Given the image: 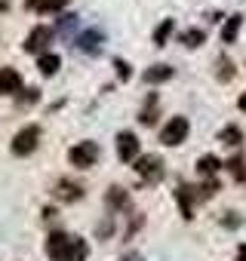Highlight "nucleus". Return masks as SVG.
Wrapping results in <instances>:
<instances>
[{"label": "nucleus", "instance_id": "f257e3e1", "mask_svg": "<svg viewBox=\"0 0 246 261\" xmlns=\"http://www.w3.org/2000/svg\"><path fill=\"white\" fill-rule=\"evenodd\" d=\"M46 252H50L53 261H83L86 258V243L80 237H68V233L56 230L46 240Z\"/></svg>", "mask_w": 246, "mask_h": 261}, {"label": "nucleus", "instance_id": "f03ea898", "mask_svg": "<svg viewBox=\"0 0 246 261\" xmlns=\"http://www.w3.org/2000/svg\"><path fill=\"white\" fill-rule=\"evenodd\" d=\"M68 160H71V166H77V169H89V166L99 160V145L80 142V145H74V148L68 151Z\"/></svg>", "mask_w": 246, "mask_h": 261}, {"label": "nucleus", "instance_id": "7ed1b4c3", "mask_svg": "<svg viewBox=\"0 0 246 261\" xmlns=\"http://www.w3.org/2000/svg\"><path fill=\"white\" fill-rule=\"evenodd\" d=\"M37 142H40V129L37 126H25L22 133H16V139H13V154L16 157H28L37 148Z\"/></svg>", "mask_w": 246, "mask_h": 261}, {"label": "nucleus", "instance_id": "20e7f679", "mask_svg": "<svg viewBox=\"0 0 246 261\" xmlns=\"http://www.w3.org/2000/svg\"><path fill=\"white\" fill-rule=\"evenodd\" d=\"M136 172H139L148 185H154V181L163 178V160H160L157 154H145V157L136 160Z\"/></svg>", "mask_w": 246, "mask_h": 261}, {"label": "nucleus", "instance_id": "39448f33", "mask_svg": "<svg viewBox=\"0 0 246 261\" xmlns=\"http://www.w3.org/2000/svg\"><path fill=\"white\" fill-rule=\"evenodd\" d=\"M185 139H188V120H185V117H173V120L163 126V133H160V142H163V145H173V148L182 145Z\"/></svg>", "mask_w": 246, "mask_h": 261}, {"label": "nucleus", "instance_id": "423d86ee", "mask_svg": "<svg viewBox=\"0 0 246 261\" xmlns=\"http://www.w3.org/2000/svg\"><path fill=\"white\" fill-rule=\"evenodd\" d=\"M117 157H120L123 163H130V160L139 157V139H136L133 133H120V136H117Z\"/></svg>", "mask_w": 246, "mask_h": 261}, {"label": "nucleus", "instance_id": "0eeeda50", "mask_svg": "<svg viewBox=\"0 0 246 261\" xmlns=\"http://www.w3.org/2000/svg\"><path fill=\"white\" fill-rule=\"evenodd\" d=\"M22 86V77L16 68H0V95H10Z\"/></svg>", "mask_w": 246, "mask_h": 261}, {"label": "nucleus", "instance_id": "6e6552de", "mask_svg": "<svg viewBox=\"0 0 246 261\" xmlns=\"http://www.w3.org/2000/svg\"><path fill=\"white\" fill-rule=\"evenodd\" d=\"M50 37H53V31H50V28H34V31L28 34V43H25V49H28V53H40V49L50 43Z\"/></svg>", "mask_w": 246, "mask_h": 261}, {"label": "nucleus", "instance_id": "1a4fd4ad", "mask_svg": "<svg viewBox=\"0 0 246 261\" xmlns=\"http://www.w3.org/2000/svg\"><path fill=\"white\" fill-rule=\"evenodd\" d=\"M68 4V0H28V10L31 13H56Z\"/></svg>", "mask_w": 246, "mask_h": 261}, {"label": "nucleus", "instance_id": "9d476101", "mask_svg": "<svg viewBox=\"0 0 246 261\" xmlns=\"http://www.w3.org/2000/svg\"><path fill=\"white\" fill-rule=\"evenodd\" d=\"M240 25H243V16H231L225 22V28H222V40L225 43H234V37L240 34Z\"/></svg>", "mask_w": 246, "mask_h": 261}, {"label": "nucleus", "instance_id": "9b49d317", "mask_svg": "<svg viewBox=\"0 0 246 261\" xmlns=\"http://www.w3.org/2000/svg\"><path fill=\"white\" fill-rule=\"evenodd\" d=\"M105 200H108V206H114V209H127V206H130V197H127V191H123V188H111Z\"/></svg>", "mask_w": 246, "mask_h": 261}, {"label": "nucleus", "instance_id": "f8f14e48", "mask_svg": "<svg viewBox=\"0 0 246 261\" xmlns=\"http://www.w3.org/2000/svg\"><path fill=\"white\" fill-rule=\"evenodd\" d=\"M37 68L46 74V77H53L59 68H62V59L59 56H53V53H46V56H40V62H37Z\"/></svg>", "mask_w": 246, "mask_h": 261}, {"label": "nucleus", "instance_id": "ddd939ff", "mask_svg": "<svg viewBox=\"0 0 246 261\" xmlns=\"http://www.w3.org/2000/svg\"><path fill=\"white\" fill-rule=\"evenodd\" d=\"M169 77H173V68H166V65H154V68L145 71V80H148V83H163V80H169Z\"/></svg>", "mask_w": 246, "mask_h": 261}, {"label": "nucleus", "instance_id": "4468645a", "mask_svg": "<svg viewBox=\"0 0 246 261\" xmlns=\"http://www.w3.org/2000/svg\"><path fill=\"white\" fill-rule=\"evenodd\" d=\"M218 157H212V154H206V157H200V163H197V172L200 175H215L218 172Z\"/></svg>", "mask_w": 246, "mask_h": 261}, {"label": "nucleus", "instance_id": "2eb2a0df", "mask_svg": "<svg viewBox=\"0 0 246 261\" xmlns=\"http://www.w3.org/2000/svg\"><path fill=\"white\" fill-rule=\"evenodd\" d=\"M218 139H222V145H240V139H243V133H240V129H237V126H225Z\"/></svg>", "mask_w": 246, "mask_h": 261}, {"label": "nucleus", "instance_id": "dca6fc26", "mask_svg": "<svg viewBox=\"0 0 246 261\" xmlns=\"http://www.w3.org/2000/svg\"><path fill=\"white\" fill-rule=\"evenodd\" d=\"M56 194H59L62 200H77V197H80V188H77V185H71V181H59Z\"/></svg>", "mask_w": 246, "mask_h": 261}, {"label": "nucleus", "instance_id": "f3484780", "mask_svg": "<svg viewBox=\"0 0 246 261\" xmlns=\"http://www.w3.org/2000/svg\"><path fill=\"white\" fill-rule=\"evenodd\" d=\"M169 34H173V19H166L163 25H157V31H154V43H157V46H163Z\"/></svg>", "mask_w": 246, "mask_h": 261}, {"label": "nucleus", "instance_id": "a211bd4d", "mask_svg": "<svg viewBox=\"0 0 246 261\" xmlns=\"http://www.w3.org/2000/svg\"><path fill=\"white\" fill-rule=\"evenodd\" d=\"M182 43H185V46H200V43H203V31H197V28L185 31V34H182Z\"/></svg>", "mask_w": 246, "mask_h": 261}, {"label": "nucleus", "instance_id": "6ab92c4d", "mask_svg": "<svg viewBox=\"0 0 246 261\" xmlns=\"http://www.w3.org/2000/svg\"><path fill=\"white\" fill-rule=\"evenodd\" d=\"M154 108H157V95H148V105H145V111L139 114L142 123H154Z\"/></svg>", "mask_w": 246, "mask_h": 261}, {"label": "nucleus", "instance_id": "aec40b11", "mask_svg": "<svg viewBox=\"0 0 246 261\" xmlns=\"http://www.w3.org/2000/svg\"><path fill=\"white\" fill-rule=\"evenodd\" d=\"M228 166H231V172H234L237 178H243V160H240V157H234V160H231Z\"/></svg>", "mask_w": 246, "mask_h": 261}, {"label": "nucleus", "instance_id": "412c9836", "mask_svg": "<svg viewBox=\"0 0 246 261\" xmlns=\"http://www.w3.org/2000/svg\"><path fill=\"white\" fill-rule=\"evenodd\" d=\"M117 71H120V77H123V80H127V77H130V65H127V62H123V59H117Z\"/></svg>", "mask_w": 246, "mask_h": 261}, {"label": "nucleus", "instance_id": "4be33fe9", "mask_svg": "<svg viewBox=\"0 0 246 261\" xmlns=\"http://www.w3.org/2000/svg\"><path fill=\"white\" fill-rule=\"evenodd\" d=\"M237 261H246V246H240V249H237Z\"/></svg>", "mask_w": 246, "mask_h": 261}, {"label": "nucleus", "instance_id": "5701e85b", "mask_svg": "<svg viewBox=\"0 0 246 261\" xmlns=\"http://www.w3.org/2000/svg\"><path fill=\"white\" fill-rule=\"evenodd\" d=\"M240 111H243V114H246V92H243V95H240Z\"/></svg>", "mask_w": 246, "mask_h": 261}]
</instances>
